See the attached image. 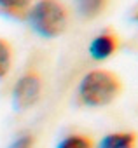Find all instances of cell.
<instances>
[{"mask_svg":"<svg viewBox=\"0 0 138 148\" xmlns=\"http://www.w3.org/2000/svg\"><path fill=\"white\" fill-rule=\"evenodd\" d=\"M117 37L110 32H105V33H100L98 37L93 38L91 45H89V52L95 59H107L110 58L115 51H117Z\"/></svg>","mask_w":138,"mask_h":148,"instance_id":"cell-4","label":"cell"},{"mask_svg":"<svg viewBox=\"0 0 138 148\" xmlns=\"http://www.w3.org/2000/svg\"><path fill=\"white\" fill-rule=\"evenodd\" d=\"M133 19H135V21H138V7H136V9H135V12H133Z\"/></svg>","mask_w":138,"mask_h":148,"instance_id":"cell-11","label":"cell"},{"mask_svg":"<svg viewBox=\"0 0 138 148\" xmlns=\"http://www.w3.org/2000/svg\"><path fill=\"white\" fill-rule=\"evenodd\" d=\"M32 7V0H0V14L9 18H26Z\"/></svg>","mask_w":138,"mask_h":148,"instance_id":"cell-6","label":"cell"},{"mask_svg":"<svg viewBox=\"0 0 138 148\" xmlns=\"http://www.w3.org/2000/svg\"><path fill=\"white\" fill-rule=\"evenodd\" d=\"M121 92V82L112 71L93 70L81 80L79 98L88 106H105Z\"/></svg>","mask_w":138,"mask_h":148,"instance_id":"cell-1","label":"cell"},{"mask_svg":"<svg viewBox=\"0 0 138 148\" xmlns=\"http://www.w3.org/2000/svg\"><path fill=\"white\" fill-rule=\"evenodd\" d=\"M11 64H12V49L4 38H0V79H4L9 73Z\"/></svg>","mask_w":138,"mask_h":148,"instance_id":"cell-9","label":"cell"},{"mask_svg":"<svg viewBox=\"0 0 138 148\" xmlns=\"http://www.w3.org/2000/svg\"><path fill=\"white\" fill-rule=\"evenodd\" d=\"M40 91H42V80L39 77V73H35V71L25 73L16 82L14 91H12L14 106L18 110H26V108L33 106L40 98Z\"/></svg>","mask_w":138,"mask_h":148,"instance_id":"cell-3","label":"cell"},{"mask_svg":"<svg viewBox=\"0 0 138 148\" xmlns=\"http://www.w3.org/2000/svg\"><path fill=\"white\" fill-rule=\"evenodd\" d=\"M28 21L32 28L46 38L61 35L66 28V9L58 0H39L28 11Z\"/></svg>","mask_w":138,"mask_h":148,"instance_id":"cell-2","label":"cell"},{"mask_svg":"<svg viewBox=\"0 0 138 148\" xmlns=\"http://www.w3.org/2000/svg\"><path fill=\"white\" fill-rule=\"evenodd\" d=\"M9 148H33V136H30V134L19 136Z\"/></svg>","mask_w":138,"mask_h":148,"instance_id":"cell-10","label":"cell"},{"mask_svg":"<svg viewBox=\"0 0 138 148\" xmlns=\"http://www.w3.org/2000/svg\"><path fill=\"white\" fill-rule=\"evenodd\" d=\"M136 146V136L133 132H112L107 134L98 148H135Z\"/></svg>","mask_w":138,"mask_h":148,"instance_id":"cell-5","label":"cell"},{"mask_svg":"<svg viewBox=\"0 0 138 148\" xmlns=\"http://www.w3.org/2000/svg\"><path fill=\"white\" fill-rule=\"evenodd\" d=\"M107 4L108 0H77V9L86 19H91L100 16L107 7Z\"/></svg>","mask_w":138,"mask_h":148,"instance_id":"cell-7","label":"cell"},{"mask_svg":"<svg viewBox=\"0 0 138 148\" xmlns=\"http://www.w3.org/2000/svg\"><path fill=\"white\" fill-rule=\"evenodd\" d=\"M58 148H96V146L93 139L84 134H70L58 145Z\"/></svg>","mask_w":138,"mask_h":148,"instance_id":"cell-8","label":"cell"}]
</instances>
